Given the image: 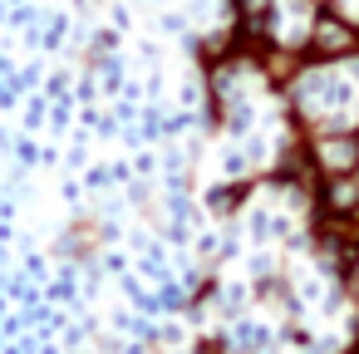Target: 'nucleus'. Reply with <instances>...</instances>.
I'll list each match as a JSON object with an SVG mask.
<instances>
[{
  "label": "nucleus",
  "instance_id": "obj_1",
  "mask_svg": "<svg viewBox=\"0 0 359 354\" xmlns=\"http://www.w3.org/2000/svg\"><path fill=\"white\" fill-rule=\"evenodd\" d=\"M315 60H354L359 55V30L349 25V20H339V15H320L315 25H310V45H305Z\"/></svg>",
  "mask_w": 359,
  "mask_h": 354
}]
</instances>
